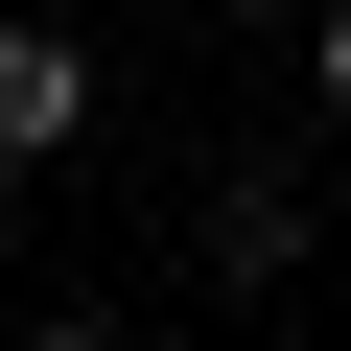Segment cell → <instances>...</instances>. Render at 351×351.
I'll return each mask as SVG.
<instances>
[{
    "label": "cell",
    "mask_w": 351,
    "mask_h": 351,
    "mask_svg": "<svg viewBox=\"0 0 351 351\" xmlns=\"http://www.w3.org/2000/svg\"><path fill=\"white\" fill-rule=\"evenodd\" d=\"M24 351H117V328H24Z\"/></svg>",
    "instance_id": "obj_5"
},
{
    "label": "cell",
    "mask_w": 351,
    "mask_h": 351,
    "mask_svg": "<svg viewBox=\"0 0 351 351\" xmlns=\"http://www.w3.org/2000/svg\"><path fill=\"white\" fill-rule=\"evenodd\" d=\"M234 24H328V0H234Z\"/></svg>",
    "instance_id": "obj_4"
},
{
    "label": "cell",
    "mask_w": 351,
    "mask_h": 351,
    "mask_svg": "<svg viewBox=\"0 0 351 351\" xmlns=\"http://www.w3.org/2000/svg\"><path fill=\"white\" fill-rule=\"evenodd\" d=\"M304 71H328V94H351V0H328V24H304Z\"/></svg>",
    "instance_id": "obj_3"
},
{
    "label": "cell",
    "mask_w": 351,
    "mask_h": 351,
    "mask_svg": "<svg viewBox=\"0 0 351 351\" xmlns=\"http://www.w3.org/2000/svg\"><path fill=\"white\" fill-rule=\"evenodd\" d=\"M211 281H234V304L304 281V211H281V188H211Z\"/></svg>",
    "instance_id": "obj_2"
},
{
    "label": "cell",
    "mask_w": 351,
    "mask_h": 351,
    "mask_svg": "<svg viewBox=\"0 0 351 351\" xmlns=\"http://www.w3.org/2000/svg\"><path fill=\"white\" fill-rule=\"evenodd\" d=\"M94 141V47L71 24H0V164H71Z\"/></svg>",
    "instance_id": "obj_1"
}]
</instances>
